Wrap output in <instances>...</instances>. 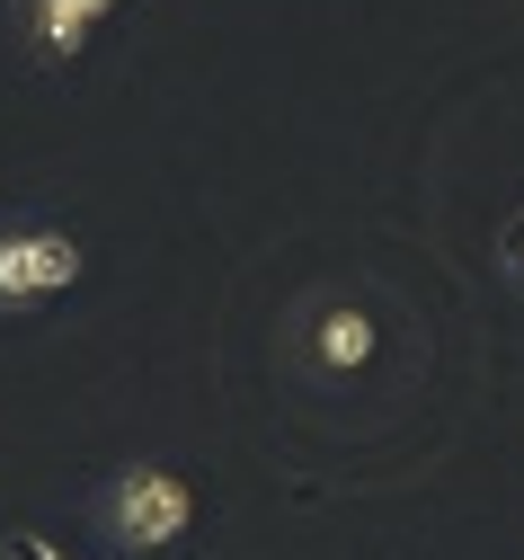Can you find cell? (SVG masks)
Masks as SVG:
<instances>
[{"mask_svg":"<svg viewBox=\"0 0 524 560\" xmlns=\"http://www.w3.org/2000/svg\"><path fill=\"white\" fill-rule=\"evenodd\" d=\"M81 241L54 232V223H19V232H0V312H36L54 294L81 285Z\"/></svg>","mask_w":524,"mask_h":560,"instance_id":"obj_2","label":"cell"},{"mask_svg":"<svg viewBox=\"0 0 524 560\" xmlns=\"http://www.w3.org/2000/svg\"><path fill=\"white\" fill-rule=\"evenodd\" d=\"M125 10V0H19V27L36 45V62H81L90 36Z\"/></svg>","mask_w":524,"mask_h":560,"instance_id":"obj_3","label":"cell"},{"mask_svg":"<svg viewBox=\"0 0 524 560\" xmlns=\"http://www.w3.org/2000/svg\"><path fill=\"white\" fill-rule=\"evenodd\" d=\"M312 357H321L329 374L364 365V357H373V320H364V312H347V303H338V312H321V329H312Z\"/></svg>","mask_w":524,"mask_h":560,"instance_id":"obj_4","label":"cell"},{"mask_svg":"<svg viewBox=\"0 0 524 560\" xmlns=\"http://www.w3.org/2000/svg\"><path fill=\"white\" fill-rule=\"evenodd\" d=\"M187 525H196V489L178 471L133 463V471L107 480V534L125 551H170V542H187Z\"/></svg>","mask_w":524,"mask_h":560,"instance_id":"obj_1","label":"cell"},{"mask_svg":"<svg viewBox=\"0 0 524 560\" xmlns=\"http://www.w3.org/2000/svg\"><path fill=\"white\" fill-rule=\"evenodd\" d=\"M515 276H524V232H515Z\"/></svg>","mask_w":524,"mask_h":560,"instance_id":"obj_6","label":"cell"},{"mask_svg":"<svg viewBox=\"0 0 524 560\" xmlns=\"http://www.w3.org/2000/svg\"><path fill=\"white\" fill-rule=\"evenodd\" d=\"M10 560H62V551H54L45 534H10Z\"/></svg>","mask_w":524,"mask_h":560,"instance_id":"obj_5","label":"cell"}]
</instances>
